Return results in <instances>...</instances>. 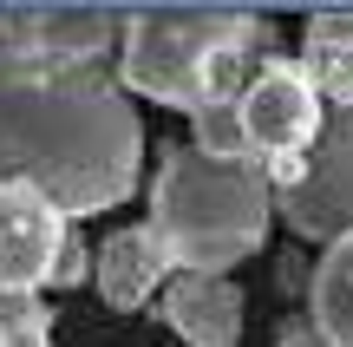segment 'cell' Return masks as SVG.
<instances>
[{"label": "cell", "mask_w": 353, "mask_h": 347, "mask_svg": "<svg viewBox=\"0 0 353 347\" xmlns=\"http://www.w3.org/2000/svg\"><path fill=\"white\" fill-rule=\"evenodd\" d=\"M65 249V217L26 184H0V301L52 282Z\"/></svg>", "instance_id": "cell-6"}, {"label": "cell", "mask_w": 353, "mask_h": 347, "mask_svg": "<svg viewBox=\"0 0 353 347\" xmlns=\"http://www.w3.org/2000/svg\"><path fill=\"white\" fill-rule=\"evenodd\" d=\"M275 217L262 164H216L196 144H170L151 177V230L164 243L170 269L223 275L242 256H255Z\"/></svg>", "instance_id": "cell-2"}, {"label": "cell", "mask_w": 353, "mask_h": 347, "mask_svg": "<svg viewBox=\"0 0 353 347\" xmlns=\"http://www.w3.org/2000/svg\"><path fill=\"white\" fill-rule=\"evenodd\" d=\"M301 72L321 99L353 105V13H314L301 33Z\"/></svg>", "instance_id": "cell-10"}, {"label": "cell", "mask_w": 353, "mask_h": 347, "mask_svg": "<svg viewBox=\"0 0 353 347\" xmlns=\"http://www.w3.org/2000/svg\"><path fill=\"white\" fill-rule=\"evenodd\" d=\"M125 33V20L99 7H26V13H0V39L20 52H39V59H72L92 66L112 39Z\"/></svg>", "instance_id": "cell-7"}, {"label": "cell", "mask_w": 353, "mask_h": 347, "mask_svg": "<svg viewBox=\"0 0 353 347\" xmlns=\"http://www.w3.org/2000/svg\"><path fill=\"white\" fill-rule=\"evenodd\" d=\"M46 328H52V315L39 301H26V295L0 301V347H46Z\"/></svg>", "instance_id": "cell-13"}, {"label": "cell", "mask_w": 353, "mask_h": 347, "mask_svg": "<svg viewBox=\"0 0 353 347\" xmlns=\"http://www.w3.org/2000/svg\"><path fill=\"white\" fill-rule=\"evenodd\" d=\"M85 243H79V236L72 230H65V249H59V269H52V282H65V288H72V282H85Z\"/></svg>", "instance_id": "cell-14"}, {"label": "cell", "mask_w": 353, "mask_h": 347, "mask_svg": "<svg viewBox=\"0 0 353 347\" xmlns=\"http://www.w3.org/2000/svg\"><path fill=\"white\" fill-rule=\"evenodd\" d=\"M138 157L144 125L118 79L0 39V184L39 190L59 217H92L138 190Z\"/></svg>", "instance_id": "cell-1"}, {"label": "cell", "mask_w": 353, "mask_h": 347, "mask_svg": "<svg viewBox=\"0 0 353 347\" xmlns=\"http://www.w3.org/2000/svg\"><path fill=\"white\" fill-rule=\"evenodd\" d=\"M236 105H242V125H249V144H255L262 164L307 157V151H314V138H321V125H327L321 92L307 86V72H301V66H288V59L262 66Z\"/></svg>", "instance_id": "cell-5"}, {"label": "cell", "mask_w": 353, "mask_h": 347, "mask_svg": "<svg viewBox=\"0 0 353 347\" xmlns=\"http://www.w3.org/2000/svg\"><path fill=\"white\" fill-rule=\"evenodd\" d=\"M307 321L321 328L334 347H353V236L327 243V256L314 262V282H307Z\"/></svg>", "instance_id": "cell-11"}, {"label": "cell", "mask_w": 353, "mask_h": 347, "mask_svg": "<svg viewBox=\"0 0 353 347\" xmlns=\"http://www.w3.org/2000/svg\"><path fill=\"white\" fill-rule=\"evenodd\" d=\"M164 275H170V256H164V243H157V230H151V223L105 236V243H99V256H92V282H99L105 308H118V315H138Z\"/></svg>", "instance_id": "cell-8"}, {"label": "cell", "mask_w": 353, "mask_h": 347, "mask_svg": "<svg viewBox=\"0 0 353 347\" xmlns=\"http://www.w3.org/2000/svg\"><path fill=\"white\" fill-rule=\"evenodd\" d=\"M281 347H334V341L321 335L314 321H288V328H281Z\"/></svg>", "instance_id": "cell-15"}, {"label": "cell", "mask_w": 353, "mask_h": 347, "mask_svg": "<svg viewBox=\"0 0 353 347\" xmlns=\"http://www.w3.org/2000/svg\"><path fill=\"white\" fill-rule=\"evenodd\" d=\"M275 217L288 223L307 243H341L353 236V105L347 112H327L314 151H307L301 184L275 197Z\"/></svg>", "instance_id": "cell-4"}, {"label": "cell", "mask_w": 353, "mask_h": 347, "mask_svg": "<svg viewBox=\"0 0 353 347\" xmlns=\"http://www.w3.org/2000/svg\"><path fill=\"white\" fill-rule=\"evenodd\" d=\"M262 20L249 13H131L125 20V86L176 112L236 105Z\"/></svg>", "instance_id": "cell-3"}, {"label": "cell", "mask_w": 353, "mask_h": 347, "mask_svg": "<svg viewBox=\"0 0 353 347\" xmlns=\"http://www.w3.org/2000/svg\"><path fill=\"white\" fill-rule=\"evenodd\" d=\"M164 321L190 347H236L242 341V288L229 275H176L164 295Z\"/></svg>", "instance_id": "cell-9"}, {"label": "cell", "mask_w": 353, "mask_h": 347, "mask_svg": "<svg viewBox=\"0 0 353 347\" xmlns=\"http://www.w3.org/2000/svg\"><path fill=\"white\" fill-rule=\"evenodd\" d=\"M196 151L216 157V164H255L242 105H210V112H196Z\"/></svg>", "instance_id": "cell-12"}]
</instances>
